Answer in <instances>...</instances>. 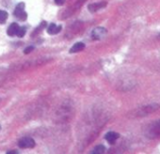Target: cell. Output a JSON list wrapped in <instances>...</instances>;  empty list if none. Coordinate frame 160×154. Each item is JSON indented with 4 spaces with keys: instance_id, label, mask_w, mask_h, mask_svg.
I'll list each match as a JSON object with an SVG mask.
<instances>
[{
    "instance_id": "cell-1",
    "label": "cell",
    "mask_w": 160,
    "mask_h": 154,
    "mask_svg": "<svg viewBox=\"0 0 160 154\" xmlns=\"http://www.w3.org/2000/svg\"><path fill=\"white\" fill-rule=\"evenodd\" d=\"M145 134L148 138H157L160 137V120L154 121L148 126L145 131Z\"/></svg>"
},
{
    "instance_id": "cell-2",
    "label": "cell",
    "mask_w": 160,
    "mask_h": 154,
    "mask_svg": "<svg viewBox=\"0 0 160 154\" xmlns=\"http://www.w3.org/2000/svg\"><path fill=\"white\" fill-rule=\"evenodd\" d=\"M25 7H26V5H25L24 2H21V3L17 4V6L15 7V10H14L13 14L20 21H26L27 18H28V14L25 12Z\"/></svg>"
},
{
    "instance_id": "cell-3",
    "label": "cell",
    "mask_w": 160,
    "mask_h": 154,
    "mask_svg": "<svg viewBox=\"0 0 160 154\" xmlns=\"http://www.w3.org/2000/svg\"><path fill=\"white\" fill-rule=\"evenodd\" d=\"M107 33H108V30L105 27L99 26V27H96V28H94L92 30V38L93 40H95V41H100L103 38L106 37Z\"/></svg>"
},
{
    "instance_id": "cell-4",
    "label": "cell",
    "mask_w": 160,
    "mask_h": 154,
    "mask_svg": "<svg viewBox=\"0 0 160 154\" xmlns=\"http://www.w3.org/2000/svg\"><path fill=\"white\" fill-rule=\"evenodd\" d=\"M35 145L36 143L34 139H32L31 137H24L20 139L18 142V146L21 148H32L35 147Z\"/></svg>"
},
{
    "instance_id": "cell-5",
    "label": "cell",
    "mask_w": 160,
    "mask_h": 154,
    "mask_svg": "<svg viewBox=\"0 0 160 154\" xmlns=\"http://www.w3.org/2000/svg\"><path fill=\"white\" fill-rule=\"evenodd\" d=\"M108 5V2L106 1H102V2H96V3H92V4H90L88 6V9L91 12H95L105 7H107Z\"/></svg>"
},
{
    "instance_id": "cell-6",
    "label": "cell",
    "mask_w": 160,
    "mask_h": 154,
    "mask_svg": "<svg viewBox=\"0 0 160 154\" xmlns=\"http://www.w3.org/2000/svg\"><path fill=\"white\" fill-rule=\"evenodd\" d=\"M119 137H120V134L117 133V132H108L105 135L106 140H107L110 145L115 144V142L118 140Z\"/></svg>"
},
{
    "instance_id": "cell-7",
    "label": "cell",
    "mask_w": 160,
    "mask_h": 154,
    "mask_svg": "<svg viewBox=\"0 0 160 154\" xmlns=\"http://www.w3.org/2000/svg\"><path fill=\"white\" fill-rule=\"evenodd\" d=\"M61 29H62V26L60 25L51 24L47 28V32L49 35H57L61 31Z\"/></svg>"
},
{
    "instance_id": "cell-8",
    "label": "cell",
    "mask_w": 160,
    "mask_h": 154,
    "mask_svg": "<svg viewBox=\"0 0 160 154\" xmlns=\"http://www.w3.org/2000/svg\"><path fill=\"white\" fill-rule=\"evenodd\" d=\"M19 28H20V26H19V25H18V24H16V23H12V24L9 26V28H8V30H7V34H8L9 36H11V37L15 36V35L17 34V32H18Z\"/></svg>"
},
{
    "instance_id": "cell-9",
    "label": "cell",
    "mask_w": 160,
    "mask_h": 154,
    "mask_svg": "<svg viewBox=\"0 0 160 154\" xmlns=\"http://www.w3.org/2000/svg\"><path fill=\"white\" fill-rule=\"evenodd\" d=\"M85 48V44L83 42H76L74 43L71 49H70V53L71 54H73V53H78V52H81L82 50H84Z\"/></svg>"
},
{
    "instance_id": "cell-10",
    "label": "cell",
    "mask_w": 160,
    "mask_h": 154,
    "mask_svg": "<svg viewBox=\"0 0 160 154\" xmlns=\"http://www.w3.org/2000/svg\"><path fill=\"white\" fill-rule=\"evenodd\" d=\"M105 151H106V147L103 145H98L92 150L91 153L92 154H103L105 153Z\"/></svg>"
},
{
    "instance_id": "cell-11",
    "label": "cell",
    "mask_w": 160,
    "mask_h": 154,
    "mask_svg": "<svg viewBox=\"0 0 160 154\" xmlns=\"http://www.w3.org/2000/svg\"><path fill=\"white\" fill-rule=\"evenodd\" d=\"M8 19V12L0 10V24H4Z\"/></svg>"
},
{
    "instance_id": "cell-12",
    "label": "cell",
    "mask_w": 160,
    "mask_h": 154,
    "mask_svg": "<svg viewBox=\"0 0 160 154\" xmlns=\"http://www.w3.org/2000/svg\"><path fill=\"white\" fill-rule=\"evenodd\" d=\"M26 32H27V30H26V28H25V27H20L16 35H17L19 38H23V37L26 35Z\"/></svg>"
},
{
    "instance_id": "cell-13",
    "label": "cell",
    "mask_w": 160,
    "mask_h": 154,
    "mask_svg": "<svg viewBox=\"0 0 160 154\" xmlns=\"http://www.w3.org/2000/svg\"><path fill=\"white\" fill-rule=\"evenodd\" d=\"M33 50H34V47H33V46H28V47H27V48L24 50V53H25L26 55H28V54L31 53Z\"/></svg>"
},
{
    "instance_id": "cell-14",
    "label": "cell",
    "mask_w": 160,
    "mask_h": 154,
    "mask_svg": "<svg viewBox=\"0 0 160 154\" xmlns=\"http://www.w3.org/2000/svg\"><path fill=\"white\" fill-rule=\"evenodd\" d=\"M55 2L57 5H63L64 2H65V0H55Z\"/></svg>"
},
{
    "instance_id": "cell-15",
    "label": "cell",
    "mask_w": 160,
    "mask_h": 154,
    "mask_svg": "<svg viewBox=\"0 0 160 154\" xmlns=\"http://www.w3.org/2000/svg\"><path fill=\"white\" fill-rule=\"evenodd\" d=\"M7 154H18V151H16V150H12V151H8Z\"/></svg>"
},
{
    "instance_id": "cell-16",
    "label": "cell",
    "mask_w": 160,
    "mask_h": 154,
    "mask_svg": "<svg viewBox=\"0 0 160 154\" xmlns=\"http://www.w3.org/2000/svg\"><path fill=\"white\" fill-rule=\"evenodd\" d=\"M0 131H1V125H0Z\"/></svg>"
},
{
    "instance_id": "cell-17",
    "label": "cell",
    "mask_w": 160,
    "mask_h": 154,
    "mask_svg": "<svg viewBox=\"0 0 160 154\" xmlns=\"http://www.w3.org/2000/svg\"><path fill=\"white\" fill-rule=\"evenodd\" d=\"M159 37H160V34H159Z\"/></svg>"
}]
</instances>
